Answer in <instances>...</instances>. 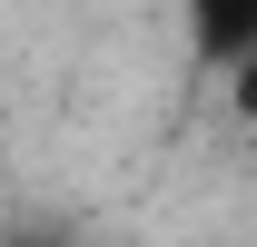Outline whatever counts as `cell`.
Returning <instances> with one entry per match:
<instances>
[{
    "instance_id": "obj_1",
    "label": "cell",
    "mask_w": 257,
    "mask_h": 247,
    "mask_svg": "<svg viewBox=\"0 0 257 247\" xmlns=\"http://www.w3.org/2000/svg\"><path fill=\"white\" fill-rule=\"evenodd\" d=\"M178 30H188V60L227 79L257 50V0H178Z\"/></svg>"
},
{
    "instance_id": "obj_2",
    "label": "cell",
    "mask_w": 257,
    "mask_h": 247,
    "mask_svg": "<svg viewBox=\"0 0 257 247\" xmlns=\"http://www.w3.org/2000/svg\"><path fill=\"white\" fill-rule=\"evenodd\" d=\"M218 89H227V119H237V129H257V50H247L237 69H227Z\"/></svg>"
},
{
    "instance_id": "obj_3",
    "label": "cell",
    "mask_w": 257,
    "mask_h": 247,
    "mask_svg": "<svg viewBox=\"0 0 257 247\" xmlns=\"http://www.w3.org/2000/svg\"><path fill=\"white\" fill-rule=\"evenodd\" d=\"M10 247H40V237H10Z\"/></svg>"
}]
</instances>
